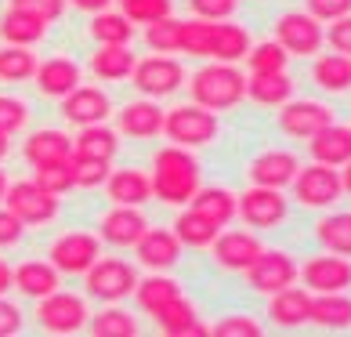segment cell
Here are the masks:
<instances>
[{"instance_id": "41", "label": "cell", "mask_w": 351, "mask_h": 337, "mask_svg": "<svg viewBox=\"0 0 351 337\" xmlns=\"http://www.w3.org/2000/svg\"><path fill=\"white\" fill-rule=\"evenodd\" d=\"M214 36H217V22H210V19L181 22V55L210 58L214 55Z\"/></svg>"}, {"instance_id": "17", "label": "cell", "mask_w": 351, "mask_h": 337, "mask_svg": "<svg viewBox=\"0 0 351 337\" xmlns=\"http://www.w3.org/2000/svg\"><path fill=\"white\" fill-rule=\"evenodd\" d=\"M109 113H112L109 95H106V91H98V87H87V84H80L76 91H69V95L62 98V116H66L69 124H76V127L106 124Z\"/></svg>"}, {"instance_id": "14", "label": "cell", "mask_w": 351, "mask_h": 337, "mask_svg": "<svg viewBox=\"0 0 351 337\" xmlns=\"http://www.w3.org/2000/svg\"><path fill=\"white\" fill-rule=\"evenodd\" d=\"M326 124H333V109L311 98H290L279 106V131L290 138H311L319 135Z\"/></svg>"}, {"instance_id": "31", "label": "cell", "mask_w": 351, "mask_h": 337, "mask_svg": "<svg viewBox=\"0 0 351 337\" xmlns=\"http://www.w3.org/2000/svg\"><path fill=\"white\" fill-rule=\"evenodd\" d=\"M181 294V283L178 279H171L167 272H152V276H145V279H138V287H134V301H138V308L145 316H156L163 305H171L174 297Z\"/></svg>"}, {"instance_id": "10", "label": "cell", "mask_w": 351, "mask_h": 337, "mask_svg": "<svg viewBox=\"0 0 351 337\" xmlns=\"http://www.w3.org/2000/svg\"><path fill=\"white\" fill-rule=\"evenodd\" d=\"M239 200V218L250 229H276L290 218V203H286L282 189H268V185H250Z\"/></svg>"}, {"instance_id": "42", "label": "cell", "mask_w": 351, "mask_h": 337, "mask_svg": "<svg viewBox=\"0 0 351 337\" xmlns=\"http://www.w3.org/2000/svg\"><path fill=\"white\" fill-rule=\"evenodd\" d=\"M87 327L95 337H134L138 334V323L131 312H123V308H101L98 316L87 319Z\"/></svg>"}, {"instance_id": "52", "label": "cell", "mask_w": 351, "mask_h": 337, "mask_svg": "<svg viewBox=\"0 0 351 337\" xmlns=\"http://www.w3.org/2000/svg\"><path fill=\"white\" fill-rule=\"evenodd\" d=\"M11 8H22V11H33V15H40L47 25L58 22L62 15H66L69 0H11Z\"/></svg>"}, {"instance_id": "3", "label": "cell", "mask_w": 351, "mask_h": 337, "mask_svg": "<svg viewBox=\"0 0 351 337\" xmlns=\"http://www.w3.org/2000/svg\"><path fill=\"white\" fill-rule=\"evenodd\" d=\"M221 131V120L217 113L203 109V106H178L167 113L163 120V135L171 138V146H185V149H199V146H210Z\"/></svg>"}, {"instance_id": "22", "label": "cell", "mask_w": 351, "mask_h": 337, "mask_svg": "<svg viewBox=\"0 0 351 337\" xmlns=\"http://www.w3.org/2000/svg\"><path fill=\"white\" fill-rule=\"evenodd\" d=\"M36 87H40V95L47 98H66L69 91L80 87V66H76L73 58L66 55H55V58H44L40 66H36Z\"/></svg>"}, {"instance_id": "59", "label": "cell", "mask_w": 351, "mask_h": 337, "mask_svg": "<svg viewBox=\"0 0 351 337\" xmlns=\"http://www.w3.org/2000/svg\"><path fill=\"white\" fill-rule=\"evenodd\" d=\"M8 149H11V135H4V131H0V160L8 156Z\"/></svg>"}, {"instance_id": "25", "label": "cell", "mask_w": 351, "mask_h": 337, "mask_svg": "<svg viewBox=\"0 0 351 337\" xmlns=\"http://www.w3.org/2000/svg\"><path fill=\"white\" fill-rule=\"evenodd\" d=\"M73 156V138L66 131H55V127H44V131H33L25 138V163L33 167H47V163H58V160H69Z\"/></svg>"}, {"instance_id": "53", "label": "cell", "mask_w": 351, "mask_h": 337, "mask_svg": "<svg viewBox=\"0 0 351 337\" xmlns=\"http://www.w3.org/2000/svg\"><path fill=\"white\" fill-rule=\"evenodd\" d=\"M326 44L337 51V55H348V58H351V15L330 22V30H326Z\"/></svg>"}, {"instance_id": "56", "label": "cell", "mask_w": 351, "mask_h": 337, "mask_svg": "<svg viewBox=\"0 0 351 337\" xmlns=\"http://www.w3.org/2000/svg\"><path fill=\"white\" fill-rule=\"evenodd\" d=\"M69 8L76 11H90V15H98V11H109L112 0H69Z\"/></svg>"}, {"instance_id": "37", "label": "cell", "mask_w": 351, "mask_h": 337, "mask_svg": "<svg viewBox=\"0 0 351 337\" xmlns=\"http://www.w3.org/2000/svg\"><path fill=\"white\" fill-rule=\"evenodd\" d=\"M217 232H221V225H214L210 218L196 214L192 207H189V211H181L178 222H174V236L181 240V247L203 251V247H210V243L217 240Z\"/></svg>"}, {"instance_id": "5", "label": "cell", "mask_w": 351, "mask_h": 337, "mask_svg": "<svg viewBox=\"0 0 351 337\" xmlns=\"http://www.w3.org/2000/svg\"><path fill=\"white\" fill-rule=\"evenodd\" d=\"M84 276H87V294L106 301V305H116L123 297H131L138 287V272L123 257H98Z\"/></svg>"}, {"instance_id": "9", "label": "cell", "mask_w": 351, "mask_h": 337, "mask_svg": "<svg viewBox=\"0 0 351 337\" xmlns=\"http://www.w3.org/2000/svg\"><path fill=\"white\" fill-rule=\"evenodd\" d=\"M101 257V236H90V232H66L51 243L47 262L55 265L62 276H84Z\"/></svg>"}, {"instance_id": "60", "label": "cell", "mask_w": 351, "mask_h": 337, "mask_svg": "<svg viewBox=\"0 0 351 337\" xmlns=\"http://www.w3.org/2000/svg\"><path fill=\"white\" fill-rule=\"evenodd\" d=\"M8 185H11V181L4 174V167H0V203H4V196H8Z\"/></svg>"}, {"instance_id": "57", "label": "cell", "mask_w": 351, "mask_h": 337, "mask_svg": "<svg viewBox=\"0 0 351 337\" xmlns=\"http://www.w3.org/2000/svg\"><path fill=\"white\" fill-rule=\"evenodd\" d=\"M11 287H15V268H11L4 257H0V294H8Z\"/></svg>"}, {"instance_id": "44", "label": "cell", "mask_w": 351, "mask_h": 337, "mask_svg": "<svg viewBox=\"0 0 351 337\" xmlns=\"http://www.w3.org/2000/svg\"><path fill=\"white\" fill-rule=\"evenodd\" d=\"M145 44L152 47V55H181V22L171 15L145 25Z\"/></svg>"}, {"instance_id": "34", "label": "cell", "mask_w": 351, "mask_h": 337, "mask_svg": "<svg viewBox=\"0 0 351 337\" xmlns=\"http://www.w3.org/2000/svg\"><path fill=\"white\" fill-rule=\"evenodd\" d=\"M250 47H254V40H250V30L246 25H239V22H232V19H225V22H217V36H214V62H243L246 55H250Z\"/></svg>"}, {"instance_id": "19", "label": "cell", "mask_w": 351, "mask_h": 337, "mask_svg": "<svg viewBox=\"0 0 351 337\" xmlns=\"http://www.w3.org/2000/svg\"><path fill=\"white\" fill-rule=\"evenodd\" d=\"M163 120H167V113L160 109V102L156 98H138V102H127V106L120 109L116 127H120V135L141 141V138L163 135Z\"/></svg>"}, {"instance_id": "21", "label": "cell", "mask_w": 351, "mask_h": 337, "mask_svg": "<svg viewBox=\"0 0 351 337\" xmlns=\"http://www.w3.org/2000/svg\"><path fill=\"white\" fill-rule=\"evenodd\" d=\"M152 319L160 327V334H167V337H206L210 334V327H203L199 312L192 308V301L185 294H178L171 305H163Z\"/></svg>"}, {"instance_id": "28", "label": "cell", "mask_w": 351, "mask_h": 337, "mask_svg": "<svg viewBox=\"0 0 351 337\" xmlns=\"http://www.w3.org/2000/svg\"><path fill=\"white\" fill-rule=\"evenodd\" d=\"M134 66L138 55L127 44H98V51L90 55V73L98 80H131Z\"/></svg>"}, {"instance_id": "11", "label": "cell", "mask_w": 351, "mask_h": 337, "mask_svg": "<svg viewBox=\"0 0 351 337\" xmlns=\"http://www.w3.org/2000/svg\"><path fill=\"white\" fill-rule=\"evenodd\" d=\"M36 319H40V327L47 334H76V330H84V323L90 319V312H87V305H84L80 294L55 290V294L40 297Z\"/></svg>"}, {"instance_id": "23", "label": "cell", "mask_w": 351, "mask_h": 337, "mask_svg": "<svg viewBox=\"0 0 351 337\" xmlns=\"http://www.w3.org/2000/svg\"><path fill=\"white\" fill-rule=\"evenodd\" d=\"M106 192L116 207H145L152 200V178L138 167H120L109 174Z\"/></svg>"}, {"instance_id": "43", "label": "cell", "mask_w": 351, "mask_h": 337, "mask_svg": "<svg viewBox=\"0 0 351 337\" xmlns=\"http://www.w3.org/2000/svg\"><path fill=\"white\" fill-rule=\"evenodd\" d=\"M246 66H250V73H286V66H290V51H286L279 40H261V44L250 47Z\"/></svg>"}, {"instance_id": "39", "label": "cell", "mask_w": 351, "mask_h": 337, "mask_svg": "<svg viewBox=\"0 0 351 337\" xmlns=\"http://www.w3.org/2000/svg\"><path fill=\"white\" fill-rule=\"evenodd\" d=\"M319 243L330 254H344L351 257V211H330L322 222L315 225Z\"/></svg>"}, {"instance_id": "12", "label": "cell", "mask_w": 351, "mask_h": 337, "mask_svg": "<svg viewBox=\"0 0 351 337\" xmlns=\"http://www.w3.org/2000/svg\"><path fill=\"white\" fill-rule=\"evenodd\" d=\"M301 279V265L293 262L286 251H261L257 262L246 268V283L257 290V294H276L282 287Z\"/></svg>"}, {"instance_id": "36", "label": "cell", "mask_w": 351, "mask_h": 337, "mask_svg": "<svg viewBox=\"0 0 351 337\" xmlns=\"http://www.w3.org/2000/svg\"><path fill=\"white\" fill-rule=\"evenodd\" d=\"M311 323L322 330H348L351 327V297L344 290L311 297Z\"/></svg>"}, {"instance_id": "35", "label": "cell", "mask_w": 351, "mask_h": 337, "mask_svg": "<svg viewBox=\"0 0 351 337\" xmlns=\"http://www.w3.org/2000/svg\"><path fill=\"white\" fill-rule=\"evenodd\" d=\"M311 80H315V87L330 91V95H344V91H351V58L337 55V51L319 55L315 66H311Z\"/></svg>"}, {"instance_id": "6", "label": "cell", "mask_w": 351, "mask_h": 337, "mask_svg": "<svg viewBox=\"0 0 351 337\" xmlns=\"http://www.w3.org/2000/svg\"><path fill=\"white\" fill-rule=\"evenodd\" d=\"M58 200H62V196L47 192L40 181H33V178H29V181H19V185H8L4 207L19 218L25 229H33V225L55 222V218H58Z\"/></svg>"}, {"instance_id": "27", "label": "cell", "mask_w": 351, "mask_h": 337, "mask_svg": "<svg viewBox=\"0 0 351 337\" xmlns=\"http://www.w3.org/2000/svg\"><path fill=\"white\" fill-rule=\"evenodd\" d=\"M189 207H192L196 214L210 218V222L221 225V229H228L232 218H239V200H236V192H228V189H221V185H199L196 196L189 200Z\"/></svg>"}, {"instance_id": "46", "label": "cell", "mask_w": 351, "mask_h": 337, "mask_svg": "<svg viewBox=\"0 0 351 337\" xmlns=\"http://www.w3.org/2000/svg\"><path fill=\"white\" fill-rule=\"evenodd\" d=\"M120 8H123V15L131 19L134 25H152V22L174 15V4H171V0H123Z\"/></svg>"}, {"instance_id": "33", "label": "cell", "mask_w": 351, "mask_h": 337, "mask_svg": "<svg viewBox=\"0 0 351 337\" xmlns=\"http://www.w3.org/2000/svg\"><path fill=\"white\" fill-rule=\"evenodd\" d=\"M120 149V135L106 124L80 127V135L73 138V156H90V160H112Z\"/></svg>"}, {"instance_id": "4", "label": "cell", "mask_w": 351, "mask_h": 337, "mask_svg": "<svg viewBox=\"0 0 351 337\" xmlns=\"http://www.w3.org/2000/svg\"><path fill=\"white\" fill-rule=\"evenodd\" d=\"M290 189H293V200L301 207H333V203H341V196H344L341 167L311 160L308 167L297 171V178L290 181Z\"/></svg>"}, {"instance_id": "18", "label": "cell", "mask_w": 351, "mask_h": 337, "mask_svg": "<svg viewBox=\"0 0 351 337\" xmlns=\"http://www.w3.org/2000/svg\"><path fill=\"white\" fill-rule=\"evenodd\" d=\"M268 319L276 323L279 330H297V327H304V323H311V290L297 287V283L276 290L268 301Z\"/></svg>"}, {"instance_id": "45", "label": "cell", "mask_w": 351, "mask_h": 337, "mask_svg": "<svg viewBox=\"0 0 351 337\" xmlns=\"http://www.w3.org/2000/svg\"><path fill=\"white\" fill-rule=\"evenodd\" d=\"M33 181H40L47 192H55V196L73 192L76 189V163H73V156L69 160H58V163H47V167H36Z\"/></svg>"}, {"instance_id": "38", "label": "cell", "mask_w": 351, "mask_h": 337, "mask_svg": "<svg viewBox=\"0 0 351 337\" xmlns=\"http://www.w3.org/2000/svg\"><path fill=\"white\" fill-rule=\"evenodd\" d=\"M134 30L138 25L123 15V11H98L95 19H90V36H95L98 44H127L131 47L134 40Z\"/></svg>"}, {"instance_id": "29", "label": "cell", "mask_w": 351, "mask_h": 337, "mask_svg": "<svg viewBox=\"0 0 351 337\" xmlns=\"http://www.w3.org/2000/svg\"><path fill=\"white\" fill-rule=\"evenodd\" d=\"M47 33V22L33 11H22V8H8L4 19H0V36L4 44H15V47H33L36 40H44Z\"/></svg>"}, {"instance_id": "40", "label": "cell", "mask_w": 351, "mask_h": 337, "mask_svg": "<svg viewBox=\"0 0 351 337\" xmlns=\"http://www.w3.org/2000/svg\"><path fill=\"white\" fill-rule=\"evenodd\" d=\"M36 66H40V58H36L29 47H15V44L0 47V80H4V84H25V80H33Z\"/></svg>"}, {"instance_id": "54", "label": "cell", "mask_w": 351, "mask_h": 337, "mask_svg": "<svg viewBox=\"0 0 351 337\" xmlns=\"http://www.w3.org/2000/svg\"><path fill=\"white\" fill-rule=\"evenodd\" d=\"M22 330V308L0 294V337H15Z\"/></svg>"}, {"instance_id": "51", "label": "cell", "mask_w": 351, "mask_h": 337, "mask_svg": "<svg viewBox=\"0 0 351 337\" xmlns=\"http://www.w3.org/2000/svg\"><path fill=\"white\" fill-rule=\"evenodd\" d=\"M189 8L196 11V19H210V22H225L236 15L239 0H189Z\"/></svg>"}, {"instance_id": "13", "label": "cell", "mask_w": 351, "mask_h": 337, "mask_svg": "<svg viewBox=\"0 0 351 337\" xmlns=\"http://www.w3.org/2000/svg\"><path fill=\"white\" fill-rule=\"evenodd\" d=\"M301 279L311 294H337L351 287V257L344 254H319L301 265Z\"/></svg>"}, {"instance_id": "8", "label": "cell", "mask_w": 351, "mask_h": 337, "mask_svg": "<svg viewBox=\"0 0 351 337\" xmlns=\"http://www.w3.org/2000/svg\"><path fill=\"white\" fill-rule=\"evenodd\" d=\"M276 40L297 58H311L319 55L322 44H326V30H322L319 19H311L308 11H286L276 22Z\"/></svg>"}, {"instance_id": "26", "label": "cell", "mask_w": 351, "mask_h": 337, "mask_svg": "<svg viewBox=\"0 0 351 337\" xmlns=\"http://www.w3.org/2000/svg\"><path fill=\"white\" fill-rule=\"evenodd\" d=\"M308 141H311V160L315 163H330V167L351 163V127L333 120L319 135H311Z\"/></svg>"}, {"instance_id": "24", "label": "cell", "mask_w": 351, "mask_h": 337, "mask_svg": "<svg viewBox=\"0 0 351 337\" xmlns=\"http://www.w3.org/2000/svg\"><path fill=\"white\" fill-rule=\"evenodd\" d=\"M297 171H301V163H297L293 152L271 149V152H261L250 163V181L254 185H268V189H286L297 178Z\"/></svg>"}, {"instance_id": "32", "label": "cell", "mask_w": 351, "mask_h": 337, "mask_svg": "<svg viewBox=\"0 0 351 337\" xmlns=\"http://www.w3.org/2000/svg\"><path fill=\"white\" fill-rule=\"evenodd\" d=\"M58 276H62V272L51 265V262H22L15 268V287H19V294L36 297V301H40V297L58 290Z\"/></svg>"}, {"instance_id": "7", "label": "cell", "mask_w": 351, "mask_h": 337, "mask_svg": "<svg viewBox=\"0 0 351 337\" xmlns=\"http://www.w3.org/2000/svg\"><path fill=\"white\" fill-rule=\"evenodd\" d=\"M131 80L145 98L160 102L185 84V66L178 62V55H149V58H138Z\"/></svg>"}, {"instance_id": "15", "label": "cell", "mask_w": 351, "mask_h": 337, "mask_svg": "<svg viewBox=\"0 0 351 337\" xmlns=\"http://www.w3.org/2000/svg\"><path fill=\"white\" fill-rule=\"evenodd\" d=\"M210 251H214V262L225 272H246L257 262V254H261L265 247H261V240H257V236H250V232L221 229L217 240L210 243Z\"/></svg>"}, {"instance_id": "61", "label": "cell", "mask_w": 351, "mask_h": 337, "mask_svg": "<svg viewBox=\"0 0 351 337\" xmlns=\"http://www.w3.org/2000/svg\"><path fill=\"white\" fill-rule=\"evenodd\" d=\"M116 4H123V0H116Z\"/></svg>"}, {"instance_id": "58", "label": "cell", "mask_w": 351, "mask_h": 337, "mask_svg": "<svg viewBox=\"0 0 351 337\" xmlns=\"http://www.w3.org/2000/svg\"><path fill=\"white\" fill-rule=\"evenodd\" d=\"M341 181H344V192L351 196V163H344V167H341Z\"/></svg>"}, {"instance_id": "30", "label": "cell", "mask_w": 351, "mask_h": 337, "mask_svg": "<svg viewBox=\"0 0 351 337\" xmlns=\"http://www.w3.org/2000/svg\"><path fill=\"white\" fill-rule=\"evenodd\" d=\"M293 80L290 73H250L246 76V98L257 106H286L293 98Z\"/></svg>"}, {"instance_id": "50", "label": "cell", "mask_w": 351, "mask_h": 337, "mask_svg": "<svg viewBox=\"0 0 351 337\" xmlns=\"http://www.w3.org/2000/svg\"><path fill=\"white\" fill-rule=\"evenodd\" d=\"M304 11L311 19H319V22H337V19H344L351 15V0H304Z\"/></svg>"}, {"instance_id": "49", "label": "cell", "mask_w": 351, "mask_h": 337, "mask_svg": "<svg viewBox=\"0 0 351 337\" xmlns=\"http://www.w3.org/2000/svg\"><path fill=\"white\" fill-rule=\"evenodd\" d=\"M214 337H261L265 327L257 319L250 316H225V319H217L214 327H210Z\"/></svg>"}, {"instance_id": "48", "label": "cell", "mask_w": 351, "mask_h": 337, "mask_svg": "<svg viewBox=\"0 0 351 337\" xmlns=\"http://www.w3.org/2000/svg\"><path fill=\"white\" fill-rule=\"evenodd\" d=\"M25 120H29V106L15 95H0V131L15 135L25 127Z\"/></svg>"}, {"instance_id": "20", "label": "cell", "mask_w": 351, "mask_h": 337, "mask_svg": "<svg viewBox=\"0 0 351 337\" xmlns=\"http://www.w3.org/2000/svg\"><path fill=\"white\" fill-rule=\"evenodd\" d=\"M145 229H149V222L138 207H112V211L101 218L98 236H101V243H112V247H134V243L145 236Z\"/></svg>"}, {"instance_id": "2", "label": "cell", "mask_w": 351, "mask_h": 337, "mask_svg": "<svg viewBox=\"0 0 351 337\" xmlns=\"http://www.w3.org/2000/svg\"><path fill=\"white\" fill-rule=\"evenodd\" d=\"M189 95H192L196 106L210 109V113L236 109L239 102L246 98V73H239L232 62H214V66H203L189 80Z\"/></svg>"}, {"instance_id": "47", "label": "cell", "mask_w": 351, "mask_h": 337, "mask_svg": "<svg viewBox=\"0 0 351 337\" xmlns=\"http://www.w3.org/2000/svg\"><path fill=\"white\" fill-rule=\"evenodd\" d=\"M76 163V189H98L112 174V160H90V156H73Z\"/></svg>"}, {"instance_id": "55", "label": "cell", "mask_w": 351, "mask_h": 337, "mask_svg": "<svg viewBox=\"0 0 351 337\" xmlns=\"http://www.w3.org/2000/svg\"><path fill=\"white\" fill-rule=\"evenodd\" d=\"M22 236H25V225L8 211V207H0V247H15Z\"/></svg>"}, {"instance_id": "1", "label": "cell", "mask_w": 351, "mask_h": 337, "mask_svg": "<svg viewBox=\"0 0 351 337\" xmlns=\"http://www.w3.org/2000/svg\"><path fill=\"white\" fill-rule=\"evenodd\" d=\"M152 196L171 203V207H189V200L199 189V160L185 146L160 149L152 156Z\"/></svg>"}, {"instance_id": "16", "label": "cell", "mask_w": 351, "mask_h": 337, "mask_svg": "<svg viewBox=\"0 0 351 337\" xmlns=\"http://www.w3.org/2000/svg\"><path fill=\"white\" fill-rule=\"evenodd\" d=\"M138 251V265H145L152 272H171L181 262V240L174 236V229H145V236L134 243Z\"/></svg>"}]
</instances>
